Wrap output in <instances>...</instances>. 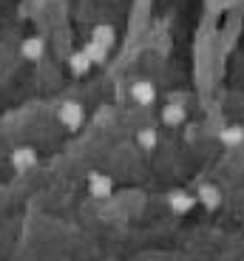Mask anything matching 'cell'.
<instances>
[{"label": "cell", "mask_w": 244, "mask_h": 261, "mask_svg": "<svg viewBox=\"0 0 244 261\" xmlns=\"http://www.w3.org/2000/svg\"><path fill=\"white\" fill-rule=\"evenodd\" d=\"M86 119V111H83V105L79 102H63L60 105V122L66 125L68 130H77Z\"/></svg>", "instance_id": "cell-1"}, {"label": "cell", "mask_w": 244, "mask_h": 261, "mask_svg": "<svg viewBox=\"0 0 244 261\" xmlns=\"http://www.w3.org/2000/svg\"><path fill=\"white\" fill-rule=\"evenodd\" d=\"M196 204H199V202H196V196H191L187 190H173V193L168 196V207H171L173 213H179V216L191 213Z\"/></svg>", "instance_id": "cell-2"}, {"label": "cell", "mask_w": 244, "mask_h": 261, "mask_svg": "<svg viewBox=\"0 0 244 261\" xmlns=\"http://www.w3.org/2000/svg\"><path fill=\"white\" fill-rule=\"evenodd\" d=\"M88 190H91V196H97V199H105L114 190V179L105 176V173H91V176H88Z\"/></svg>", "instance_id": "cell-3"}, {"label": "cell", "mask_w": 244, "mask_h": 261, "mask_svg": "<svg viewBox=\"0 0 244 261\" xmlns=\"http://www.w3.org/2000/svg\"><path fill=\"white\" fill-rule=\"evenodd\" d=\"M196 202L205 204L207 210H216L219 204H222V190L216 188V185H202L196 193Z\"/></svg>", "instance_id": "cell-4"}, {"label": "cell", "mask_w": 244, "mask_h": 261, "mask_svg": "<svg viewBox=\"0 0 244 261\" xmlns=\"http://www.w3.org/2000/svg\"><path fill=\"white\" fill-rule=\"evenodd\" d=\"M131 97L137 99L139 105H151L153 99H156V88H153V83H148V80H139V83L131 85Z\"/></svg>", "instance_id": "cell-5"}, {"label": "cell", "mask_w": 244, "mask_h": 261, "mask_svg": "<svg viewBox=\"0 0 244 261\" xmlns=\"http://www.w3.org/2000/svg\"><path fill=\"white\" fill-rule=\"evenodd\" d=\"M37 150H34V148H17V150H14V153H12V165H14V168H17V170H29V168H34V165H37Z\"/></svg>", "instance_id": "cell-6"}, {"label": "cell", "mask_w": 244, "mask_h": 261, "mask_svg": "<svg viewBox=\"0 0 244 261\" xmlns=\"http://www.w3.org/2000/svg\"><path fill=\"white\" fill-rule=\"evenodd\" d=\"M187 119V111L182 108L179 102H168L165 108H162V122L171 125V128H176V125H182Z\"/></svg>", "instance_id": "cell-7"}, {"label": "cell", "mask_w": 244, "mask_h": 261, "mask_svg": "<svg viewBox=\"0 0 244 261\" xmlns=\"http://www.w3.org/2000/svg\"><path fill=\"white\" fill-rule=\"evenodd\" d=\"M219 139H222V145H227V148H236V145L244 142V128L241 125H225V128L219 130Z\"/></svg>", "instance_id": "cell-8"}, {"label": "cell", "mask_w": 244, "mask_h": 261, "mask_svg": "<svg viewBox=\"0 0 244 261\" xmlns=\"http://www.w3.org/2000/svg\"><path fill=\"white\" fill-rule=\"evenodd\" d=\"M91 65H94V63L88 60L86 51H74L71 57H68V68H71V74H86Z\"/></svg>", "instance_id": "cell-9"}, {"label": "cell", "mask_w": 244, "mask_h": 261, "mask_svg": "<svg viewBox=\"0 0 244 261\" xmlns=\"http://www.w3.org/2000/svg\"><path fill=\"white\" fill-rule=\"evenodd\" d=\"M43 48H46V43L43 40H37V37H29L23 46H20V54L23 57H29V60H37L40 54H43Z\"/></svg>", "instance_id": "cell-10"}, {"label": "cell", "mask_w": 244, "mask_h": 261, "mask_svg": "<svg viewBox=\"0 0 244 261\" xmlns=\"http://www.w3.org/2000/svg\"><path fill=\"white\" fill-rule=\"evenodd\" d=\"M137 142L142 145L145 150H153V148L159 145V134H156L153 128H142V130L137 134Z\"/></svg>", "instance_id": "cell-11"}, {"label": "cell", "mask_w": 244, "mask_h": 261, "mask_svg": "<svg viewBox=\"0 0 244 261\" xmlns=\"http://www.w3.org/2000/svg\"><path fill=\"white\" fill-rule=\"evenodd\" d=\"M91 40H94V43H99V46H111V43H114V29L111 26H97V29H94V32H91Z\"/></svg>", "instance_id": "cell-12"}, {"label": "cell", "mask_w": 244, "mask_h": 261, "mask_svg": "<svg viewBox=\"0 0 244 261\" xmlns=\"http://www.w3.org/2000/svg\"><path fill=\"white\" fill-rule=\"evenodd\" d=\"M83 51L88 54V60H91V63H102V60H105V54H108V48L91 40V43H86V46H83Z\"/></svg>", "instance_id": "cell-13"}]
</instances>
